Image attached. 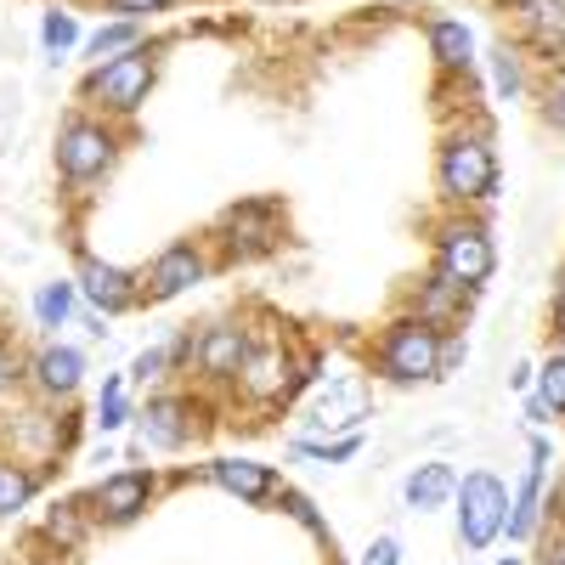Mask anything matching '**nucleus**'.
<instances>
[{
	"mask_svg": "<svg viewBox=\"0 0 565 565\" xmlns=\"http://www.w3.org/2000/svg\"><path fill=\"white\" fill-rule=\"evenodd\" d=\"M199 407L193 396H181V391H153L148 402L136 407V436L141 447H153V452H181L186 441L199 436Z\"/></svg>",
	"mask_w": 565,
	"mask_h": 565,
	"instance_id": "10",
	"label": "nucleus"
},
{
	"mask_svg": "<svg viewBox=\"0 0 565 565\" xmlns=\"http://www.w3.org/2000/svg\"><path fill=\"white\" fill-rule=\"evenodd\" d=\"M74 306H79V282H74V277H52V282H40V289H34V328L57 334V328H68Z\"/></svg>",
	"mask_w": 565,
	"mask_h": 565,
	"instance_id": "22",
	"label": "nucleus"
},
{
	"mask_svg": "<svg viewBox=\"0 0 565 565\" xmlns=\"http://www.w3.org/2000/svg\"><path fill=\"white\" fill-rule=\"evenodd\" d=\"M463 306H469V289H463V282H452L441 266H430V277H424L418 289H413V300H407L413 317L436 322V328H452L463 317Z\"/></svg>",
	"mask_w": 565,
	"mask_h": 565,
	"instance_id": "18",
	"label": "nucleus"
},
{
	"mask_svg": "<svg viewBox=\"0 0 565 565\" xmlns=\"http://www.w3.org/2000/svg\"><path fill=\"white\" fill-rule=\"evenodd\" d=\"M40 492V469H29L23 458H0V521H18Z\"/></svg>",
	"mask_w": 565,
	"mask_h": 565,
	"instance_id": "23",
	"label": "nucleus"
},
{
	"mask_svg": "<svg viewBox=\"0 0 565 565\" xmlns=\"http://www.w3.org/2000/svg\"><path fill=\"white\" fill-rule=\"evenodd\" d=\"M441 351H447V328L402 311L373 340V373L385 385H430V380H441Z\"/></svg>",
	"mask_w": 565,
	"mask_h": 565,
	"instance_id": "1",
	"label": "nucleus"
},
{
	"mask_svg": "<svg viewBox=\"0 0 565 565\" xmlns=\"http://www.w3.org/2000/svg\"><path fill=\"white\" fill-rule=\"evenodd\" d=\"M271 503H277L282 514H289L295 526H306V532H311L317 543H328V548H334V532H328V521H322V509H317V503H311V498H306L300 487H277V498H271Z\"/></svg>",
	"mask_w": 565,
	"mask_h": 565,
	"instance_id": "26",
	"label": "nucleus"
},
{
	"mask_svg": "<svg viewBox=\"0 0 565 565\" xmlns=\"http://www.w3.org/2000/svg\"><path fill=\"white\" fill-rule=\"evenodd\" d=\"M532 396L548 407V418H565V351H554V356L532 373Z\"/></svg>",
	"mask_w": 565,
	"mask_h": 565,
	"instance_id": "28",
	"label": "nucleus"
},
{
	"mask_svg": "<svg viewBox=\"0 0 565 565\" xmlns=\"http://www.w3.org/2000/svg\"><path fill=\"white\" fill-rule=\"evenodd\" d=\"M436 186L447 204H487L498 199V153L487 130H452L436 148Z\"/></svg>",
	"mask_w": 565,
	"mask_h": 565,
	"instance_id": "4",
	"label": "nucleus"
},
{
	"mask_svg": "<svg viewBox=\"0 0 565 565\" xmlns=\"http://www.w3.org/2000/svg\"><path fill=\"white\" fill-rule=\"evenodd\" d=\"M204 277H210V249H204L199 238L164 244V249L148 260V271H141V300L164 306V300L186 295V289H193V282H204Z\"/></svg>",
	"mask_w": 565,
	"mask_h": 565,
	"instance_id": "9",
	"label": "nucleus"
},
{
	"mask_svg": "<svg viewBox=\"0 0 565 565\" xmlns=\"http://www.w3.org/2000/svg\"><path fill=\"white\" fill-rule=\"evenodd\" d=\"M130 418H136L130 380H125V373H114V380H103V396H97V413H90V424H97V436H119Z\"/></svg>",
	"mask_w": 565,
	"mask_h": 565,
	"instance_id": "24",
	"label": "nucleus"
},
{
	"mask_svg": "<svg viewBox=\"0 0 565 565\" xmlns=\"http://www.w3.org/2000/svg\"><path fill=\"white\" fill-rule=\"evenodd\" d=\"M249 328L244 322H210L199 345H193V367H199V380L204 385H238V373L249 362Z\"/></svg>",
	"mask_w": 565,
	"mask_h": 565,
	"instance_id": "13",
	"label": "nucleus"
},
{
	"mask_svg": "<svg viewBox=\"0 0 565 565\" xmlns=\"http://www.w3.org/2000/svg\"><path fill=\"white\" fill-rule=\"evenodd\" d=\"M40 526H45V537H52L57 548H79V543H85V526H90V509H85V503H74V498L45 503Z\"/></svg>",
	"mask_w": 565,
	"mask_h": 565,
	"instance_id": "25",
	"label": "nucleus"
},
{
	"mask_svg": "<svg viewBox=\"0 0 565 565\" xmlns=\"http://www.w3.org/2000/svg\"><path fill=\"white\" fill-rule=\"evenodd\" d=\"M436 266H441L452 282H463L469 295H476L481 282L498 271L492 232H487L481 221H469V215H452V221H441V226H436Z\"/></svg>",
	"mask_w": 565,
	"mask_h": 565,
	"instance_id": "6",
	"label": "nucleus"
},
{
	"mask_svg": "<svg viewBox=\"0 0 565 565\" xmlns=\"http://www.w3.org/2000/svg\"><path fill=\"white\" fill-rule=\"evenodd\" d=\"M119 153H125V136L103 114H68L57 125V141H52V164H57L63 186H74V193L108 181L114 164H119Z\"/></svg>",
	"mask_w": 565,
	"mask_h": 565,
	"instance_id": "2",
	"label": "nucleus"
},
{
	"mask_svg": "<svg viewBox=\"0 0 565 565\" xmlns=\"http://www.w3.org/2000/svg\"><path fill=\"white\" fill-rule=\"evenodd\" d=\"M498 565H526V559H521V554H509V559H498Z\"/></svg>",
	"mask_w": 565,
	"mask_h": 565,
	"instance_id": "39",
	"label": "nucleus"
},
{
	"mask_svg": "<svg viewBox=\"0 0 565 565\" xmlns=\"http://www.w3.org/2000/svg\"><path fill=\"white\" fill-rule=\"evenodd\" d=\"M543 487H548V441L532 436V447H526V481H521V492L509 498V521H503V532L514 543H526L537 532V521H543Z\"/></svg>",
	"mask_w": 565,
	"mask_h": 565,
	"instance_id": "16",
	"label": "nucleus"
},
{
	"mask_svg": "<svg viewBox=\"0 0 565 565\" xmlns=\"http://www.w3.org/2000/svg\"><path fill=\"white\" fill-rule=\"evenodd\" d=\"M204 476H210L226 498H238V503H271L277 487H282L277 463H260V458H210Z\"/></svg>",
	"mask_w": 565,
	"mask_h": 565,
	"instance_id": "15",
	"label": "nucleus"
},
{
	"mask_svg": "<svg viewBox=\"0 0 565 565\" xmlns=\"http://www.w3.org/2000/svg\"><path fill=\"white\" fill-rule=\"evenodd\" d=\"M452 514H458V548L481 554L503 537V521H509V487L492 476V469H469L458 476V492H452Z\"/></svg>",
	"mask_w": 565,
	"mask_h": 565,
	"instance_id": "5",
	"label": "nucleus"
},
{
	"mask_svg": "<svg viewBox=\"0 0 565 565\" xmlns=\"http://www.w3.org/2000/svg\"><path fill=\"white\" fill-rule=\"evenodd\" d=\"M452 492H458V469H452L447 458H424V463H413V469H407V481H402V503H407L413 514H436V509H447Z\"/></svg>",
	"mask_w": 565,
	"mask_h": 565,
	"instance_id": "17",
	"label": "nucleus"
},
{
	"mask_svg": "<svg viewBox=\"0 0 565 565\" xmlns=\"http://www.w3.org/2000/svg\"><path fill=\"white\" fill-rule=\"evenodd\" d=\"M29 385H34V396H40L45 407H68V402L85 391V351L52 340L45 351H34V362H29Z\"/></svg>",
	"mask_w": 565,
	"mask_h": 565,
	"instance_id": "14",
	"label": "nucleus"
},
{
	"mask_svg": "<svg viewBox=\"0 0 565 565\" xmlns=\"http://www.w3.org/2000/svg\"><path fill=\"white\" fill-rule=\"evenodd\" d=\"M554 322L565 328V266H559V277H554Z\"/></svg>",
	"mask_w": 565,
	"mask_h": 565,
	"instance_id": "37",
	"label": "nucleus"
},
{
	"mask_svg": "<svg viewBox=\"0 0 565 565\" xmlns=\"http://www.w3.org/2000/svg\"><path fill=\"white\" fill-rule=\"evenodd\" d=\"M543 565H565V537H559V543L548 548V559H543Z\"/></svg>",
	"mask_w": 565,
	"mask_h": 565,
	"instance_id": "38",
	"label": "nucleus"
},
{
	"mask_svg": "<svg viewBox=\"0 0 565 565\" xmlns=\"http://www.w3.org/2000/svg\"><path fill=\"white\" fill-rule=\"evenodd\" d=\"M108 12H119V18H130V23H148V18H159V12H170L175 0H103Z\"/></svg>",
	"mask_w": 565,
	"mask_h": 565,
	"instance_id": "33",
	"label": "nucleus"
},
{
	"mask_svg": "<svg viewBox=\"0 0 565 565\" xmlns=\"http://www.w3.org/2000/svg\"><path fill=\"white\" fill-rule=\"evenodd\" d=\"M282 238V204L277 199H244V204H226L215 221V244L232 260H255L266 249H277Z\"/></svg>",
	"mask_w": 565,
	"mask_h": 565,
	"instance_id": "7",
	"label": "nucleus"
},
{
	"mask_svg": "<svg viewBox=\"0 0 565 565\" xmlns=\"http://www.w3.org/2000/svg\"><path fill=\"white\" fill-rule=\"evenodd\" d=\"M424 40H430V57L441 74H469L476 68V34H469L463 18H430L424 23Z\"/></svg>",
	"mask_w": 565,
	"mask_h": 565,
	"instance_id": "19",
	"label": "nucleus"
},
{
	"mask_svg": "<svg viewBox=\"0 0 565 565\" xmlns=\"http://www.w3.org/2000/svg\"><path fill=\"white\" fill-rule=\"evenodd\" d=\"M362 565H402V543L385 532V537H373L367 548H362Z\"/></svg>",
	"mask_w": 565,
	"mask_h": 565,
	"instance_id": "34",
	"label": "nucleus"
},
{
	"mask_svg": "<svg viewBox=\"0 0 565 565\" xmlns=\"http://www.w3.org/2000/svg\"><path fill=\"white\" fill-rule=\"evenodd\" d=\"M40 45L52 52V63H63L74 45H79V18H74L68 7H52V12L40 18Z\"/></svg>",
	"mask_w": 565,
	"mask_h": 565,
	"instance_id": "27",
	"label": "nucleus"
},
{
	"mask_svg": "<svg viewBox=\"0 0 565 565\" xmlns=\"http://www.w3.org/2000/svg\"><path fill=\"white\" fill-rule=\"evenodd\" d=\"M153 85H159V52H153V45H136V52L90 68L85 85H79V97L97 108L103 119H136L141 103L153 97Z\"/></svg>",
	"mask_w": 565,
	"mask_h": 565,
	"instance_id": "3",
	"label": "nucleus"
},
{
	"mask_svg": "<svg viewBox=\"0 0 565 565\" xmlns=\"http://www.w3.org/2000/svg\"><path fill=\"white\" fill-rule=\"evenodd\" d=\"M164 373H170V345H148V351H136V356H130L125 380L148 391V385H159V380H164Z\"/></svg>",
	"mask_w": 565,
	"mask_h": 565,
	"instance_id": "30",
	"label": "nucleus"
},
{
	"mask_svg": "<svg viewBox=\"0 0 565 565\" xmlns=\"http://www.w3.org/2000/svg\"><path fill=\"white\" fill-rule=\"evenodd\" d=\"M492 85H498V97H503V103L521 97V90H526V63H521V52L498 45V52H492Z\"/></svg>",
	"mask_w": 565,
	"mask_h": 565,
	"instance_id": "29",
	"label": "nucleus"
},
{
	"mask_svg": "<svg viewBox=\"0 0 565 565\" xmlns=\"http://www.w3.org/2000/svg\"><path fill=\"white\" fill-rule=\"evenodd\" d=\"M367 418V396H362V385L356 380H340L334 391H328L317 407H311V430H328V436H334V430H356V424Z\"/></svg>",
	"mask_w": 565,
	"mask_h": 565,
	"instance_id": "20",
	"label": "nucleus"
},
{
	"mask_svg": "<svg viewBox=\"0 0 565 565\" xmlns=\"http://www.w3.org/2000/svg\"><path fill=\"white\" fill-rule=\"evenodd\" d=\"M23 362H18V351L7 345V340H0V396H7V391H18V380H23Z\"/></svg>",
	"mask_w": 565,
	"mask_h": 565,
	"instance_id": "35",
	"label": "nucleus"
},
{
	"mask_svg": "<svg viewBox=\"0 0 565 565\" xmlns=\"http://www.w3.org/2000/svg\"><path fill=\"white\" fill-rule=\"evenodd\" d=\"M238 391H244L249 402H260V407H282V402H295V396L306 391V380H300L295 356L282 351L277 340H255V345H249V362H244V373H238Z\"/></svg>",
	"mask_w": 565,
	"mask_h": 565,
	"instance_id": "8",
	"label": "nucleus"
},
{
	"mask_svg": "<svg viewBox=\"0 0 565 565\" xmlns=\"http://www.w3.org/2000/svg\"><path fill=\"white\" fill-rule=\"evenodd\" d=\"M79 45H85L90 68H97V63H114V57L136 52V45H148V40H141V23H130V18H108V23H97V29H90Z\"/></svg>",
	"mask_w": 565,
	"mask_h": 565,
	"instance_id": "21",
	"label": "nucleus"
},
{
	"mask_svg": "<svg viewBox=\"0 0 565 565\" xmlns=\"http://www.w3.org/2000/svg\"><path fill=\"white\" fill-rule=\"evenodd\" d=\"M295 452H300V458H317V463H345V458H356V452H362V436H356V430H351V436H340V441L300 436V441H295Z\"/></svg>",
	"mask_w": 565,
	"mask_h": 565,
	"instance_id": "31",
	"label": "nucleus"
},
{
	"mask_svg": "<svg viewBox=\"0 0 565 565\" xmlns=\"http://www.w3.org/2000/svg\"><path fill=\"white\" fill-rule=\"evenodd\" d=\"M153 492H159V476H153V469H114V476H103L97 487H90L85 509L97 514L103 526H130L136 514L153 503Z\"/></svg>",
	"mask_w": 565,
	"mask_h": 565,
	"instance_id": "11",
	"label": "nucleus"
},
{
	"mask_svg": "<svg viewBox=\"0 0 565 565\" xmlns=\"http://www.w3.org/2000/svg\"><path fill=\"white\" fill-rule=\"evenodd\" d=\"M74 282H79V300L90 311H103V317H119V311L141 306V271H125V266H114L103 255H79Z\"/></svg>",
	"mask_w": 565,
	"mask_h": 565,
	"instance_id": "12",
	"label": "nucleus"
},
{
	"mask_svg": "<svg viewBox=\"0 0 565 565\" xmlns=\"http://www.w3.org/2000/svg\"><path fill=\"white\" fill-rule=\"evenodd\" d=\"M532 373H537L532 362H514V373H509V385H514V391H532Z\"/></svg>",
	"mask_w": 565,
	"mask_h": 565,
	"instance_id": "36",
	"label": "nucleus"
},
{
	"mask_svg": "<svg viewBox=\"0 0 565 565\" xmlns=\"http://www.w3.org/2000/svg\"><path fill=\"white\" fill-rule=\"evenodd\" d=\"M543 119L565 136V68H554L548 85H543Z\"/></svg>",
	"mask_w": 565,
	"mask_h": 565,
	"instance_id": "32",
	"label": "nucleus"
}]
</instances>
